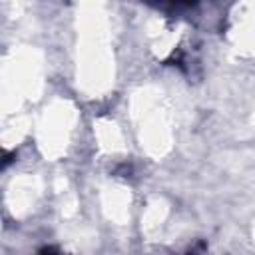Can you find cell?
I'll return each instance as SVG.
<instances>
[{
  "label": "cell",
  "mask_w": 255,
  "mask_h": 255,
  "mask_svg": "<svg viewBox=\"0 0 255 255\" xmlns=\"http://www.w3.org/2000/svg\"><path fill=\"white\" fill-rule=\"evenodd\" d=\"M205 249H207L205 241H197L191 249H187V253H185V255H205Z\"/></svg>",
  "instance_id": "cell-1"
}]
</instances>
